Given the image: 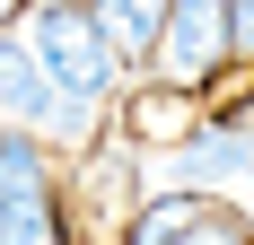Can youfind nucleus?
Segmentation results:
<instances>
[{"instance_id":"obj_5","label":"nucleus","mask_w":254,"mask_h":245,"mask_svg":"<svg viewBox=\"0 0 254 245\" xmlns=\"http://www.w3.org/2000/svg\"><path fill=\"white\" fill-rule=\"evenodd\" d=\"M44 193H62V184H53V140L26 131V122H0V210L44 201Z\"/></svg>"},{"instance_id":"obj_7","label":"nucleus","mask_w":254,"mask_h":245,"mask_svg":"<svg viewBox=\"0 0 254 245\" xmlns=\"http://www.w3.org/2000/svg\"><path fill=\"white\" fill-rule=\"evenodd\" d=\"M88 9H97V26L114 35V53H123L131 70H149L158 26H167V0H88Z\"/></svg>"},{"instance_id":"obj_4","label":"nucleus","mask_w":254,"mask_h":245,"mask_svg":"<svg viewBox=\"0 0 254 245\" xmlns=\"http://www.w3.org/2000/svg\"><path fill=\"white\" fill-rule=\"evenodd\" d=\"M0 122L44 131L53 149H88V131H97V122L79 114L62 88H53V70H44V53H35V35H18V26H0Z\"/></svg>"},{"instance_id":"obj_10","label":"nucleus","mask_w":254,"mask_h":245,"mask_svg":"<svg viewBox=\"0 0 254 245\" xmlns=\"http://www.w3.org/2000/svg\"><path fill=\"white\" fill-rule=\"evenodd\" d=\"M237 53L254 61V0H237Z\"/></svg>"},{"instance_id":"obj_6","label":"nucleus","mask_w":254,"mask_h":245,"mask_svg":"<svg viewBox=\"0 0 254 245\" xmlns=\"http://www.w3.org/2000/svg\"><path fill=\"white\" fill-rule=\"evenodd\" d=\"M193 122H202V114H193V88H167V79H149V88L131 97V114H123V140L158 158V149H176Z\"/></svg>"},{"instance_id":"obj_3","label":"nucleus","mask_w":254,"mask_h":245,"mask_svg":"<svg viewBox=\"0 0 254 245\" xmlns=\"http://www.w3.org/2000/svg\"><path fill=\"white\" fill-rule=\"evenodd\" d=\"M228 61H246V53H237V0H167V26H158L149 79L202 97Z\"/></svg>"},{"instance_id":"obj_9","label":"nucleus","mask_w":254,"mask_h":245,"mask_svg":"<svg viewBox=\"0 0 254 245\" xmlns=\"http://www.w3.org/2000/svg\"><path fill=\"white\" fill-rule=\"evenodd\" d=\"M167 245H254V219L237 210V201H219V193H202V210L176 228Z\"/></svg>"},{"instance_id":"obj_2","label":"nucleus","mask_w":254,"mask_h":245,"mask_svg":"<svg viewBox=\"0 0 254 245\" xmlns=\"http://www.w3.org/2000/svg\"><path fill=\"white\" fill-rule=\"evenodd\" d=\"M26 35H35V53H44L53 88H62L88 122H105V105H114V88H123L131 61L114 53V35L97 26V9H88V0H44Z\"/></svg>"},{"instance_id":"obj_1","label":"nucleus","mask_w":254,"mask_h":245,"mask_svg":"<svg viewBox=\"0 0 254 245\" xmlns=\"http://www.w3.org/2000/svg\"><path fill=\"white\" fill-rule=\"evenodd\" d=\"M149 175H158V184L219 193V201H237V210L254 219V88H246V97H228V105H210L176 149H158Z\"/></svg>"},{"instance_id":"obj_11","label":"nucleus","mask_w":254,"mask_h":245,"mask_svg":"<svg viewBox=\"0 0 254 245\" xmlns=\"http://www.w3.org/2000/svg\"><path fill=\"white\" fill-rule=\"evenodd\" d=\"M18 9H26V0H0V26H18Z\"/></svg>"},{"instance_id":"obj_8","label":"nucleus","mask_w":254,"mask_h":245,"mask_svg":"<svg viewBox=\"0 0 254 245\" xmlns=\"http://www.w3.org/2000/svg\"><path fill=\"white\" fill-rule=\"evenodd\" d=\"M0 245H79V237H70V210H62V193L0 210Z\"/></svg>"}]
</instances>
